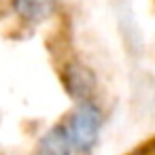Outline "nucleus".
<instances>
[{"instance_id":"nucleus-4","label":"nucleus","mask_w":155,"mask_h":155,"mask_svg":"<svg viewBox=\"0 0 155 155\" xmlns=\"http://www.w3.org/2000/svg\"><path fill=\"white\" fill-rule=\"evenodd\" d=\"M70 138L66 134L64 125L51 127L49 132H45L34 149V155H70Z\"/></svg>"},{"instance_id":"nucleus-2","label":"nucleus","mask_w":155,"mask_h":155,"mask_svg":"<svg viewBox=\"0 0 155 155\" xmlns=\"http://www.w3.org/2000/svg\"><path fill=\"white\" fill-rule=\"evenodd\" d=\"M64 83H66L68 91L81 102L89 100L96 94V77H94V72L87 66L79 64V62L68 64V68L64 70Z\"/></svg>"},{"instance_id":"nucleus-3","label":"nucleus","mask_w":155,"mask_h":155,"mask_svg":"<svg viewBox=\"0 0 155 155\" xmlns=\"http://www.w3.org/2000/svg\"><path fill=\"white\" fill-rule=\"evenodd\" d=\"M11 5H13V11L21 19L30 24H38L53 15L58 0H11Z\"/></svg>"},{"instance_id":"nucleus-1","label":"nucleus","mask_w":155,"mask_h":155,"mask_svg":"<svg viewBox=\"0 0 155 155\" xmlns=\"http://www.w3.org/2000/svg\"><path fill=\"white\" fill-rule=\"evenodd\" d=\"M66 134L70 138V144L77 151H89L102 130V113L98 110V106H94L91 102H81L77 106V110L70 115L68 123L64 125Z\"/></svg>"}]
</instances>
